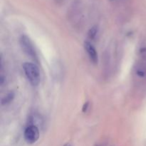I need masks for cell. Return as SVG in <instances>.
Listing matches in <instances>:
<instances>
[{"mask_svg": "<svg viewBox=\"0 0 146 146\" xmlns=\"http://www.w3.org/2000/svg\"><path fill=\"white\" fill-rule=\"evenodd\" d=\"M25 75L33 86H37L41 81V74L38 66L32 63L27 62L23 64Z\"/></svg>", "mask_w": 146, "mask_h": 146, "instance_id": "1", "label": "cell"}, {"mask_svg": "<svg viewBox=\"0 0 146 146\" xmlns=\"http://www.w3.org/2000/svg\"><path fill=\"white\" fill-rule=\"evenodd\" d=\"M20 44L22 48L23 51L26 54L31 57L33 59L36 60L37 58L36 51L34 46L29 37L27 35H22L20 38Z\"/></svg>", "mask_w": 146, "mask_h": 146, "instance_id": "2", "label": "cell"}, {"mask_svg": "<svg viewBox=\"0 0 146 146\" xmlns=\"http://www.w3.org/2000/svg\"><path fill=\"white\" fill-rule=\"evenodd\" d=\"M39 138V130L36 125H29L24 131V138L28 143H34Z\"/></svg>", "mask_w": 146, "mask_h": 146, "instance_id": "3", "label": "cell"}, {"mask_svg": "<svg viewBox=\"0 0 146 146\" xmlns=\"http://www.w3.org/2000/svg\"><path fill=\"white\" fill-rule=\"evenodd\" d=\"M84 48H85L86 51L88 54L90 60L93 63H94V64H97L98 61V53H97L96 49L93 46V44L91 42H89V41H85V43H84Z\"/></svg>", "mask_w": 146, "mask_h": 146, "instance_id": "4", "label": "cell"}, {"mask_svg": "<svg viewBox=\"0 0 146 146\" xmlns=\"http://www.w3.org/2000/svg\"><path fill=\"white\" fill-rule=\"evenodd\" d=\"M14 97V93L13 92L9 93L7 96H5L1 99V104H2V105H6V104H9L10 102H11V101L13 100Z\"/></svg>", "mask_w": 146, "mask_h": 146, "instance_id": "5", "label": "cell"}, {"mask_svg": "<svg viewBox=\"0 0 146 146\" xmlns=\"http://www.w3.org/2000/svg\"><path fill=\"white\" fill-rule=\"evenodd\" d=\"M97 32H98V27H92V28L89 30V31H88V37H89L91 39H94L96 37V36Z\"/></svg>", "mask_w": 146, "mask_h": 146, "instance_id": "6", "label": "cell"}, {"mask_svg": "<svg viewBox=\"0 0 146 146\" xmlns=\"http://www.w3.org/2000/svg\"><path fill=\"white\" fill-rule=\"evenodd\" d=\"M88 102H87L86 104H85L84 108H83V111H84V112H86V110L88 109Z\"/></svg>", "mask_w": 146, "mask_h": 146, "instance_id": "7", "label": "cell"}, {"mask_svg": "<svg viewBox=\"0 0 146 146\" xmlns=\"http://www.w3.org/2000/svg\"><path fill=\"white\" fill-rule=\"evenodd\" d=\"M64 146H73V145H71V144H69V143H67V144H66Z\"/></svg>", "mask_w": 146, "mask_h": 146, "instance_id": "8", "label": "cell"}, {"mask_svg": "<svg viewBox=\"0 0 146 146\" xmlns=\"http://www.w3.org/2000/svg\"><path fill=\"white\" fill-rule=\"evenodd\" d=\"M95 146H101L100 145H98V144H96V145Z\"/></svg>", "mask_w": 146, "mask_h": 146, "instance_id": "9", "label": "cell"}]
</instances>
